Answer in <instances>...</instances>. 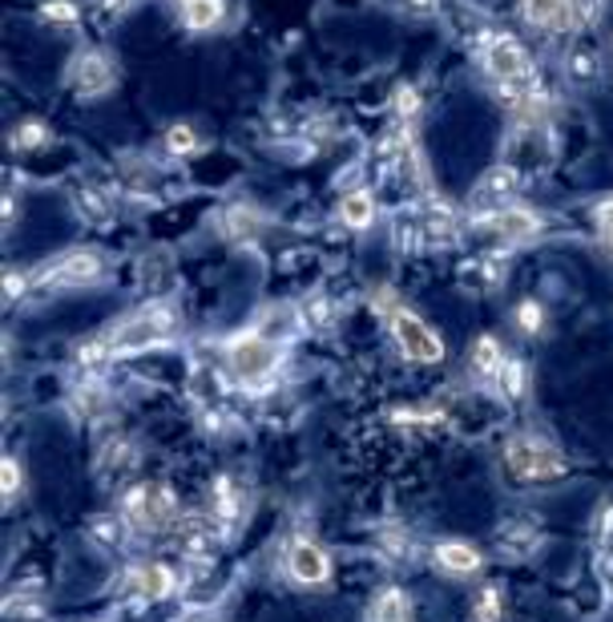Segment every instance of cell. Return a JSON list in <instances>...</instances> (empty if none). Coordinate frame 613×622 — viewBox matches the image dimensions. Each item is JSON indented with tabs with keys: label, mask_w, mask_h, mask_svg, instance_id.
Here are the masks:
<instances>
[{
	"label": "cell",
	"mask_w": 613,
	"mask_h": 622,
	"mask_svg": "<svg viewBox=\"0 0 613 622\" xmlns=\"http://www.w3.org/2000/svg\"><path fill=\"white\" fill-rule=\"evenodd\" d=\"M489 70L497 81L512 85V81H521L529 73V58H524V49L512 41V37H500L489 45Z\"/></svg>",
	"instance_id": "7"
},
{
	"label": "cell",
	"mask_w": 613,
	"mask_h": 622,
	"mask_svg": "<svg viewBox=\"0 0 613 622\" xmlns=\"http://www.w3.org/2000/svg\"><path fill=\"white\" fill-rule=\"evenodd\" d=\"M372 622H412V602L404 590H380L372 602Z\"/></svg>",
	"instance_id": "11"
},
{
	"label": "cell",
	"mask_w": 613,
	"mask_h": 622,
	"mask_svg": "<svg viewBox=\"0 0 613 622\" xmlns=\"http://www.w3.org/2000/svg\"><path fill=\"white\" fill-rule=\"evenodd\" d=\"M129 518L142 521V526H162V521L170 518L174 506H170V494L162 489V485H137L134 494H129Z\"/></svg>",
	"instance_id": "6"
},
{
	"label": "cell",
	"mask_w": 613,
	"mask_h": 622,
	"mask_svg": "<svg viewBox=\"0 0 613 622\" xmlns=\"http://www.w3.org/2000/svg\"><path fill=\"white\" fill-rule=\"evenodd\" d=\"M166 142L174 146V154H190L194 151V134L186 126H174L170 134H166Z\"/></svg>",
	"instance_id": "22"
},
{
	"label": "cell",
	"mask_w": 613,
	"mask_h": 622,
	"mask_svg": "<svg viewBox=\"0 0 613 622\" xmlns=\"http://www.w3.org/2000/svg\"><path fill=\"white\" fill-rule=\"evenodd\" d=\"M500 364H505V360H500V344L492 335H480L477 348H472V369H477L480 376H497Z\"/></svg>",
	"instance_id": "17"
},
{
	"label": "cell",
	"mask_w": 613,
	"mask_h": 622,
	"mask_svg": "<svg viewBox=\"0 0 613 622\" xmlns=\"http://www.w3.org/2000/svg\"><path fill=\"white\" fill-rule=\"evenodd\" d=\"M497 381H500V392H505L509 401H521L524 388H529V372H524V364H517V360H505L497 372Z\"/></svg>",
	"instance_id": "16"
},
{
	"label": "cell",
	"mask_w": 613,
	"mask_h": 622,
	"mask_svg": "<svg viewBox=\"0 0 613 622\" xmlns=\"http://www.w3.org/2000/svg\"><path fill=\"white\" fill-rule=\"evenodd\" d=\"M287 570H291L295 582H303V587H319V582L331 578V558L319 550L315 542H291V550H287Z\"/></svg>",
	"instance_id": "5"
},
{
	"label": "cell",
	"mask_w": 613,
	"mask_h": 622,
	"mask_svg": "<svg viewBox=\"0 0 613 622\" xmlns=\"http://www.w3.org/2000/svg\"><path fill=\"white\" fill-rule=\"evenodd\" d=\"M0 489H4V497H17V489H21V465L12 457L0 462Z\"/></svg>",
	"instance_id": "21"
},
{
	"label": "cell",
	"mask_w": 613,
	"mask_h": 622,
	"mask_svg": "<svg viewBox=\"0 0 613 622\" xmlns=\"http://www.w3.org/2000/svg\"><path fill=\"white\" fill-rule=\"evenodd\" d=\"M492 231L505 235V239H529L537 231V215H529V210H500L492 219Z\"/></svg>",
	"instance_id": "13"
},
{
	"label": "cell",
	"mask_w": 613,
	"mask_h": 622,
	"mask_svg": "<svg viewBox=\"0 0 613 622\" xmlns=\"http://www.w3.org/2000/svg\"><path fill=\"white\" fill-rule=\"evenodd\" d=\"M524 17L537 29H569L573 24V0H524Z\"/></svg>",
	"instance_id": "10"
},
{
	"label": "cell",
	"mask_w": 613,
	"mask_h": 622,
	"mask_svg": "<svg viewBox=\"0 0 613 622\" xmlns=\"http://www.w3.org/2000/svg\"><path fill=\"white\" fill-rule=\"evenodd\" d=\"M183 17L190 29H215L222 21V0H183Z\"/></svg>",
	"instance_id": "15"
},
{
	"label": "cell",
	"mask_w": 613,
	"mask_h": 622,
	"mask_svg": "<svg viewBox=\"0 0 613 622\" xmlns=\"http://www.w3.org/2000/svg\"><path fill=\"white\" fill-rule=\"evenodd\" d=\"M340 219L347 222V227H372L375 219V198L367 195V190H355V195H347L340 203Z\"/></svg>",
	"instance_id": "14"
},
{
	"label": "cell",
	"mask_w": 613,
	"mask_h": 622,
	"mask_svg": "<svg viewBox=\"0 0 613 622\" xmlns=\"http://www.w3.org/2000/svg\"><path fill=\"white\" fill-rule=\"evenodd\" d=\"M170 308H146L137 311L134 320H125L114 335H110V348L114 352H142V348H154L170 335Z\"/></svg>",
	"instance_id": "3"
},
{
	"label": "cell",
	"mask_w": 613,
	"mask_h": 622,
	"mask_svg": "<svg viewBox=\"0 0 613 622\" xmlns=\"http://www.w3.org/2000/svg\"><path fill=\"white\" fill-rule=\"evenodd\" d=\"M227 360H230V372L239 376V381L254 384L262 376H271L274 364H279V344L267 340V335H239V340H230L227 348Z\"/></svg>",
	"instance_id": "2"
},
{
	"label": "cell",
	"mask_w": 613,
	"mask_h": 622,
	"mask_svg": "<svg viewBox=\"0 0 613 622\" xmlns=\"http://www.w3.org/2000/svg\"><path fill=\"white\" fill-rule=\"evenodd\" d=\"M81 85H85V90H110V70L102 65V58H85V65H81Z\"/></svg>",
	"instance_id": "18"
},
{
	"label": "cell",
	"mask_w": 613,
	"mask_h": 622,
	"mask_svg": "<svg viewBox=\"0 0 613 622\" xmlns=\"http://www.w3.org/2000/svg\"><path fill=\"white\" fill-rule=\"evenodd\" d=\"M477 619H480V622H497V619H500V590H497V587H485V590H480Z\"/></svg>",
	"instance_id": "20"
},
{
	"label": "cell",
	"mask_w": 613,
	"mask_h": 622,
	"mask_svg": "<svg viewBox=\"0 0 613 622\" xmlns=\"http://www.w3.org/2000/svg\"><path fill=\"white\" fill-rule=\"evenodd\" d=\"M602 235H605V242L613 247V198L602 207Z\"/></svg>",
	"instance_id": "25"
},
{
	"label": "cell",
	"mask_w": 613,
	"mask_h": 622,
	"mask_svg": "<svg viewBox=\"0 0 613 622\" xmlns=\"http://www.w3.org/2000/svg\"><path fill=\"white\" fill-rule=\"evenodd\" d=\"M512 190V170H492V174H485L480 178V190H477V198H485V195H509Z\"/></svg>",
	"instance_id": "19"
},
{
	"label": "cell",
	"mask_w": 613,
	"mask_h": 622,
	"mask_svg": "<svg viewBox=\"0 0 613 622\" xmlns=\"http://www.w3.org/2000/svg\"><path fill=\"white\" fill-rule=\"evenodd\" d=\"M45 17H53L58 24H65V21H73V17H77V9H73V4H65V0H49Z\"/></svg>",
	"instance_id": "23"
},
{
	"label": "cell",
	"mask_w": 613,
	"mask_h": 622,
	"mask_svg": "<svg viewBox=\"0 0 613 622\" xmlns=\"http://www.w3.org/2000/svg\"><path fill=\"white\" fill-rule=\"evenodd\" d=\"M436 566H440L444 574L453 578H468L480 570V550L468 542H440L436 546Z\"/></svg>",
	"instance_id": "9"
},
{
	"label": "cell",
	"mask_w": 613,
	"mask_h": 622,
	"mask_svg": "<svg viewBox=\"0 0 613 622\" xmlns=\"http://www.w3.org/2000/svg\"><path fill=\"white\" fill-rule=\"evenodd\" d=\"M505 462H509L517 481H561L565 477L561 453L541 437H512L509 449H505Z\"/></svg>",
	"instance_id": "1"
},
{
	"label": "cell",
	"mask_w": 613,
	"mask_h": 622,
	"mask_svg": "<svg viewBox=\"0 0 613 622\" xmlns=\"http://www.w3.org/2000/svg\"><path fill=\"white\" fill-rule=\"evenodd\" d=\"M129 594L137 602H162L166 594H174V570L166 566H137L134 574H129Z\"/></svg>",
	"instance_id": "8"
},
{
	"label": "cell",
	"mask_w": 613,
	"mask_h": 622,
	"mask_svg": "<svg viewBox=\"0 0 613 622\" xmlns=\"http://www.w3.org/2000/svg\"><path fill=\"white\" fill-rule=\"evenodd\" d=\"M61 283H73V288H85L93 279H102V259L97 255H69L65 263L58 267Z\"/></svg>",
	"instance_id": "12"
},
{
	"label": "cell",
	"mask_w": 613,
	"mask_h": 622,
	"mask_svg": "<svg viewBox=\"0 0 613 622\" xmlns=\"http://www.w3.org/2000/svg\"><path fill=\"white\" fill-rule=\"evenodd\" d=\"M517 323H524L529 332H537V328H541V308H537V303H524L521 315H517Z\"/></svg>",
	"instance_id": "24"
},
{
	"label": "cell",
	"mask_w": 613,
	"mask_h": 622,
	"mask_svg": "<svg viewBox=\"0 0 613 622\" xmlns=\"http://www.w3.org/2000/svg\"><path fill=\"white\" fill-rule=\"evenodd\" d=\"M392 335H396L399 352L408 360H416V364H436V360H444L440 335L432 332L424 320H416L412 311H392Z\"/></svg>",
	"instance_id": "4"
}]
</instances>
